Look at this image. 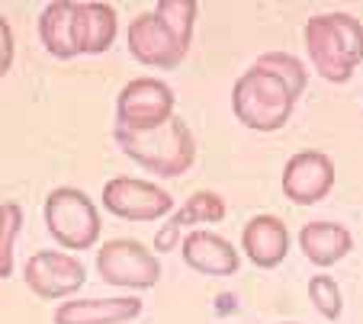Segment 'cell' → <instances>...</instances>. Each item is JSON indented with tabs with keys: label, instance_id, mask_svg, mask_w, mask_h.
Masks as SVG:
<instances>
[{
	"label": "cell",
	"instance_id": "obj_1",
	"mask_svg": "<svg viewBox=\"0 0 363 324\" xmlns=\"http://www.w3.org/2000/svg\"><path fill=\"white\" fill-rule=\"evenodd\" d=\"M306 52L328 83H344L363 62V23L350 13H322L306 23Z\"/></svg>",
	"mask_w": 363,
	"mask_h": 324
},
{
	"label": "cell",
	"instance_id": "obj_2",
	"mask_svg": "<svg viewBox=\"0 0 363 324\" xmlns=\"http://www.w3.org/2000/svg\"><path fill=\"white\" fill-rule=\"evenodd\" d=\"M113 135H116V145L155 177H184L196 161V141L184 116H174L148 132H129L116 125Z\"/></svg>",
	"mask_w": 363,
	"mask_h": 324
},
{
	"label": "cell",
	"instance_id": "obj_3",
	"mask_svg": "<svg viewBox=\"0 0 363 324\" xmlns=\"http://www.w3.org/2000/svg\"><path fill=\"white\" fill-rule=\"evenodd\" d=\"M293 106H296V97L289 93V87L274 77L270 71L251 68L235 81V90H232V110L238 116L241 125L254 132H277L289 122L293 116Z\"/></svg>",
	"mask_w": 363,
	"mask_h": 324
},
{
	"label": "cell",
	"instance_id": "obj_4",
	"mask_svg": "<svg viewBox=\"0 0 363 324\" xmlns=\"http://www.w3.org/2000/svg\"><path fill=\"white\" fill-rule=\"evenodd\" d=\"M45 228L65 250H90L100 241V212L77 187H58L45 196Z\"/></svg>",
	"mask_w": 363,
	"mask_h": 324
},
{
	"label": "cell",
	"instance_id": "obj_5",
	"mask_svg": "<svg viewBox=\"0 0 363 324\" xmlns=\"http://www.w3.org/2000/svg\"><path fill=\"white\" fill-rule=\"evenodd\" d=\"M96 273L116 289H151L161 279V260L132 238H113L96 254Z\"/></svg>",
	"mask_w": 363,
	"mask_h": 324
},
{
	"label": "cell",
	"instance_id": "obj_6",
	"mask_svg": "<svg viewBox=\"0 0 363 324\" xmlns=\"http://www.w3.org/2000/svg\"><path fill=\"white\" fill-rule=\"evenodd\" d=\"M174 90L158 77H135L116 97V125L129 132H148L174 119Z\"/></svg>",
	"mask_w": 363,
	"mask_h": 324
},
{
	"label": "cell",
	"instance_id": "obj_7",
	"mask_svg": "<svg viewBox=\"0 0 363 324\" xmlns=\"http://www.w3.org/2000/svg\"><path fill=\"white\" fill-rule=\"evenodd\" d=\"M103 206L125 221H158L174 212V196L138 177H113L103 187Z\"/></svg>",
	"mask_w": 363,
	"mask_h": 324
},
{
	"label": "cell",
	"instance_id": "obj_8",
	"mask_svg": "<svg viewBox=\"0 0 363 324\" xmlns=\"http://www.w3.org/2000/svg\"><path fill=\"white\" fill-rule=\"evenodd\" d=\"M26 286L39 299H68L87 283V270L74 254H62V250H39L26 260Z\"/></svg>",
	"mask_w": 363,
	"mask_h": 324
},
{
	"label": "cell",
	"instance_id": "obj_9",
	"mask_svg": "<svg viewBox=\"0 0 363 324\" xmlns=\"http://www.w3.org/2000/svg\"><path fill=\"white\" fill-rule=\"evenodd\" d=\"M335 190V161L325 151H296L283 170V196L296 206L322 202Z\"/></svg>",
	"mask_w": 363,
	"mask_h": 324
},
{
	"label": "cell",
	"instance_id": "obj_10",
	"mask_svg": "<svg viewBox=\"0 0 363 324\" xmlns=\"http://www.w3.org/2000/svg\"><path fill=\"white\" fill-rule=\"evenodd\" d=\"M129 52L135 62L148 64V68H177L186 55V49L177 42V35L164 26V20H161L155 10L132 20Z\"/></svg>",
	"mask_w": 363,
	"mask_h": 324
},
{
	"label": "cell",
	"instance_id": "obj_11",
	"mask_svg": "<svg viewBox=\"0 0 363 324\" xmlns=\"http://www.w3.org/2000/svg\"><path fill=\"white\" fill-rule=\"evenodd\" d=\"M241 250L261 270H274L289 254V228L277 215H254L241 231Z\"/></svg>",
	"mask_w": 363,
	"mask_h": 324
},
{
	"label": "cell",
	"instance_id": "obj_12",
	"mask_svg": "<svg viewBox=\"0 0 363 324\" xmlns=\"http://www.w3.org/2000/svg\"><path fill=\"white\" fill-rule=\"evenodd\" d=\"M184 263L203 276H232L238 273L241 257L228 238L216 235V231H190L184 238Z\"/></svg>",
	"mask_w": 363,
	"mask_h": 324
},
{
	"label": "cell",
	"instance_id": "obj_13",
	"mask_svg": "<svg viewBox=\"0 0 363 324\" xmlns=\"http://www.w3.org/2000/svg\"><path fill=\"white\" fill-rule=\"evenodd\" d=\"M116 10L100 0L74 4V49L77 55H100L116 42Z\"/></svg>",
	"mask_w": 363,
	"mask_h": 324
},
{
	"label": "cell",
	"instance_id": "obj_14",
	"mask_svg": "<svg viewBox=\"0 0 363 324\" xmlns=\"http://www.w3.org/2000/svg\"><path fill=\"white\" fill-rule=\"evenodd\" d=\"M142 315L135 296L116 299H71L55 308V324H125Z\"/></svg>",
	"mask_w": 363,
	"mask_h": 324
},
{
	"label": "cell",
	"instance_id": "obj_15",
	"mask_svg": "<svg viewBox=\"0 0 363 324\" xmlns=\"http://www.w3.org/2000/svg\"><path fill=\"white\" fill-rule=\"evenodd\" d=\"M299 248L315 267H335L350 254L354 235L337 221H308L299 228Z\"/></svg>",
	"mask_w": 363,
	"mask_h": 324
},
{
	"label": "cell",
	"instance_id": "obj_16",
	"mask_svg": "<svg viewBox=\"0 0 363 324\" xmlns=\"http://www.w3.org/2000/svg\"><path fill=\"white\" fill-rule=\"evenodd\" d=\"M39 39L62 62L77 58L74 49V0H55L39 16Z\"/></svg>",
	"mask_w": 363,
	"mask_h": 324
},
{
	"label": "cell",
	"instance_id": "obj_17",
	"mask_svg": "<svg viewBox=\"0 0 363 324\" xmlns=\"http://www.w3.org/2000/svg\"><path fill=\"white\" fill-rule=\"evenodd\" d=\"M225 212H228L225 199H222L219 193H213V190H196L184 206L174 209L167 225L177 228V231H184V228H190V225H216V221L225 219Z\"/></svg>",
	"mask_w": 363,
	"mask_h": 324
},
{
	"label": "cell",
	"instance_id": "obj_18",
	"mask_svg": "<svg viewBox=\"0 0 363 324\" xmlns=\"http://www.w3.org/2000/svg\"><path fill=\"white\" fill-rule=\"evenodd\" d=\"M254 64L270 71L274 77H280L296 100L302 97V90H306V83H308V74H306V64H302L296 55H289V52H264Z\"/></svg>",
	"mask_w": 363,
	"mask_h": 324
},
{
	"label": "cell",
	"instance_id": "obj_19",
	"mask_svg": "<svg viewBox=\"0 0 363 324\" xmlns=\"http://www.w3.org/2000/svg\"><path fill=\"white\" fill-rule=\"evenodd\" d=\"M196 0H158L155 13L164 20V26L177 35V42L190 52V39H193V23H196Z\"/></svg>",
	"mask_w": 363,
	"mask_h": 324
},
{
	"label": "cell",
	"instance_id": "obj_20",
	"mask_svg": "<svg viewBox=\"0 0 363 324\" xmlns=\"http://www.w3.org/2000/svg\"><path fill=\"white\" fill-rule=\"evenodd\" d=\"M308 299L312 305L318 308V315L328 318V321H337L344 311V296H341V286L337 279H331L328 273H318L308 279Z\"/></svg>",
	"mask_w": 363,
	"mask_h": 324
},
{
	"label": "cell",
	"instance_id": "obj_21",
	"mask_svg": "<svg viewBox=\"0 0 363 324\" xmlns=\"http://www.w3.org/2000/svg\"><path fill=\"white\" fill-rule=\"evenodd\" d=\"M23 228V206L20 202H4V228H0V279L13 273V248Z\"/></svg>",
	"mask_w": 363,
	"mask_h": 324
},
{
	"label": "cell",
	"instance_id": "obj_22",
	"mask_svg": "<svg viewBox=\"0 0 363 324\" xmlns=\"http://www.w3.org/2000/svg\"><path fill=\"white\" fill-rule=\"evenodd\" d=\"M13 52H16V45H13V29H10V23L0 16V77H4L10 68H13Z\"/></svg>",
	"mask_w": 363,
	"mask_h": 324
},
{
	"label": "cell",
	"instance_id": "obj_23",
	"mask_svg": "<svg viewBox=\"0 0 363 324\" xmlns=\"http://www.w3.org/2000/svg\"><path fill=\"white\" fill-rule=\"evenodd\" d=\"M180 244V231L171 225L158 228V235H155V248H158V254H167V250H174Z\"/></svg>",
	"mask_w": 363,
	"mask_h": 324
},
{
	"label": "cell",
	"instance_id": "obj_24",
	"mask_svg": "<svg viewBox=\"0 0 363 324\" xmlns=\"http://www.w3.org/2000/svg\"><path fill=\"white\" fill-rule=\"evenodd\" d=\"M0 228H4V202H0Z\"/></svg>",
	"mask_w": 363,
	"mask_h": 324
},
{
	"label": "cell",
	"instance_id": "obj_25",
	"mask_svg": "<svg viewBox=\"0 0 363 324\" xmlns=\"http://www.w3.org/2000/svg\"><path fill=\"white\" fill-rule=\"evenodd\" d=\"M283 324H293V321H283Z\"/></svg>",
	"mask_w": 363,
	"mask_h": 324
}]
</instances>
